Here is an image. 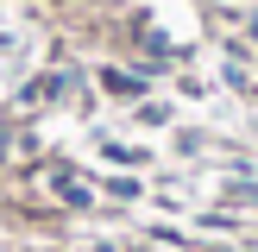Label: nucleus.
Instances as JSON below:
<instances>
[{"label":"nucleus","instance_id":"f257e3e1","mask_svg":"<svg viewBox=\"0 0 258 252\" xmlns=\"http://www.w3.org/2000/svg\"><path fill=\"white\" fill-rule=\"evenodd\" d=\"M107 88H113V95H139V76H120V70H107Z\"/></svg>","mask_w":258,"mask_h":252}]
</instances>
